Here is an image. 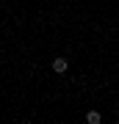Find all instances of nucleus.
<instances>
[{"instance_id":"1","label":"nucleus","mask_w":119,"mask_h":124,"mask_svg":"<svg viewBox=\"0 0 119 124\" xmlns=\"http://www.w3.org/2000/svg\"><path fill=\"white\" fill-rule=\"evenodd\" d=\"M66 69H69V61H66V58H55L53 61V72L55 75H64Z\"/></svg>"},{"instance_id":"2","label":"nucleus","mask_w":119,"mask_h":124,"mask_svg":"<svg viewBox=\"0 0 119 124\" xmlns=\"http://www.w3.org/2000/svg\"><path fill=\"white\" fill-rule=\"evenodd\" d=\"M86 121H89V124H100V121H102V113H100V110H89V113H86Z\"/></svg>"}]
</instances>
